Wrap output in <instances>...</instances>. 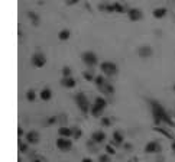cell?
I'll return each instance as SVG.
<instances>
[{"instance_id":"obj_1","label":"cell","mask_w":175,"mask_h":162,"mask_svg":"<svg viewBox=\"0 0 175 162\" xmlns=\"http://www.w3.org/2000/svg\"><path fill=\"white\" fill-rule=\"evenodd\" d=\"M151 107H152V116H153V122L156 126H159L161 123H167L171 124L172 128H175V123L172 122V119L168 116V113L165 112V109L155 100H151Z\"/></svg>"},{"instance_id":"obj_2","label":"cell","mask_w":175,"mask_h":162,"mask_svg":"<svg viewBox=\"0 0 175 162\" xmlns=\"http://www.w3.org/2000/svg\"><path fill=\"white\" fill-rule=\"evenodd\" d=\"M106 107H107L106 98L98 96V97L94 98V104L91 106V114H93L94 117H100L101 114H103V112H104Z\"/></svg>"},{"instance_id":"obj_3","label":"cell","mask_w":175,"mask_h":162,"mask_svg":"<svg viewBox=\"0 0 175 162\" xmlns=\"http://www.w3.org/2000/svg\"><path fill=\"white\" fill-rule=\"evenodd\" d=\"M75 103L78 106V109L81 110L84 114H87L88 112H91V106H90V100L84 93H78L75 96Z\"/></svg>"},{"instance_id":"obj_4","label":"cell","mask_w":175,"mask_h":162,"mask_svg":"<svg viewBox=\"0 0 175 162\" xmlns=\"http://www.w3.org/2000/svg\"><path fill=\"white\" fill-rule=\"evenodd\" d=\"M100 71L106 77H113L117 74V65L112 61H103L100 64Z\"/></svg>"},{"instance_id":"obj_5","label":"cell","mask_w":175,"mask_h":162,"mask_svg":"<svg viewBox=\"0 0 175 162\" xmlns=\"http://www.w3.org/2000/svg\"><path fill=\"white\" fill-rule=\"evenodd\" d=\"M81 60L88 68H93L98 64V57H97L96 52H93V51H86V52H82Z\"/></svg>"},{"instance_id":"obj_6","label":"cell","mask_w":175,"mask_h":162,"mask_svg":"<svg viewBox=\"0 0 175 162\" xmlns=\"http://www.w3.org/2000/svg\"><path fill=\"white\" fill-rule=\"evenodd\" d=\"M56 148L62 152L71 151V148H72V140H71L70 138H62V136H60V138L56 139Z\"/></svg>"},{"instance_id":"obj_7","label":"cell","mask_w":175,"mask_h":162,"mask_svg":"<svg viewBox=\"0 0 175 162\" xmlns=\"http://www.w3.org/2000/svg\"><path fill=\"white\" fill-rule=\"evenodd\" d=\"M30 62H32L34 67L42 68V67H45V64H46V58H45V55L42 52H35L34 55H32V58H30Z\"/></svg>"},{"instance_id":"obj_8","label":"cell","mask_w":175,"mask_h":162,"mask_svg":"<svg viewBox=\"0 0 175 162\" xmlns=\"http://www.w3.org/2000/svg\"><path fill=\"white\" fill-rule=\"evenodd\" d=\"M127 18H129V20L136 23V22H141V20L143 19V13H142L141 9L132 8V9H127Z\"/></svg>"},{"instance_id":"obj_9","label":"cell","mask_w":175,"mask_h":162,"mask_svg":"<svg viewBox=\"0 0 175 162\" xmlns=\"http://www.w3.org/2000/svg\"><path fill=\"white\" fill-rule=\"evenodd\" d=\"M97 88L100 90V93H103V94L107 96V97H112V96L114 94V87L112 86V83H109L107 80H106V81L101 84V86L97 87Z\"/></svg>"},{"instance_id":"obj_10","label":"cell","mask_w":175,"mask_h":162,"mask_svg":"<svg viewBox=\"0 0 175 162\" xmlns=\"http://www.w3.org/2000/svg\"><path fill=\"white\" fill-rule=\"evenodd\" d=\"M162 151V146H161L159 143L156 140H151L145 145V152L146 154H158V152Z\"/></svg>"},{"instance_id":"obj_11","label":"cell","mask_w":175,"mask_h":162,"mask_svg":"<svg viewBox=\"0 0 175 162\" xmlns=\"http://www.w3.org/2000/svg\"><path fill=\"white\" fill-rule=\"evenodd\" d=\"M25 139L29 145H35V143L39 142V133L36 130H29V132L25 135Z\"/></svg>"},{"instance_id":"obj_12","label":"cell","mask_w":175,"mask_h":162,"mask_svg":"<svg viewBox=\"0 0 175 162\" xmlns=\"http://www.w3.org/2000/svg\"><path fill=\"white\" fill-rule=\"evenodd\" d=\"M138 54H139V57L141 58H151L152 57V54H153V51L149 45H142V46H139Z\"/></svg>"},{"instance_id":"obj_13","label":"cell","mask_w":175,"mask_h":162,"mask_svg":"<svg viewBox=\"0 0 175 162\" xmlns=\"http://www.w3.org/2000/svg\"><path fill=\"white\" fill-rule=\"evenodd\" d=\"M91 140H93L94 143H103L106 140V133L103 132V130H96V132L91 135Z\"/></svg>"},{"instance_id":"obj_14","label":"cell","mask_w":175,"mask_h":162,"mask_svg":"<svg viewBox=\"0 0 175 162\" xmlns=\"http://www.w3.org/2000/svg\"><path fill=\"white\" fill-rule=\"evenodd\" d=\"M168 13L167 8H155L152 12V16L155 18V19H162V18H165Z\"/></svg>"},{"instance_id":"obj_15","label":"cell","mask_w":175,"mask_h":162,"mask_svg":"<svg viewBox=\"0 0 175 162\" xmlns=\"http://www.w3.org/2000/svg\"><path fill=\"white\" fill-rule=\"evenodd\" d=\"M125 142V135L122 130H114L113 132V143L114 145H122Z\"/></svg>"},{"instance_id":"obj_16","label":"cell","mask_w":175,"mask_h":162,"mask_svg":"<svg viewBox=\"0 0 175 162\" xmlns=\"http://www.w3.org/2000/svg\"><path fill=\"white\" fill-rule=\"evenodd\" d=\"M61 84H62L65 88H74V87L77 86V81H75L72 77H64Z\"/></svg>"},{"instance_id":"obj_17","label":"cell","mask_w":175,"mask_h":162,"mask_svg":"<svg viewBox=\"0 0 175 162\" xmlns=\"http://www.w3.org/2000/svg\"><path fill=\"white\" fill-rule=\"evenodd\" d=\"M39 97H41L42 102H49V100L52 98V91L49 90V88H44V90L39 93Z\"/></svg>"},{"instance_id":"obj_18","label":"cell","mask_w":175,"mask_h":162,"mask_svg":"<svg viewBox=\"0 0 175 162\" xmlns=\"http://www.w3.org/2000/svg\"><path fill=\"white\" fill-rule=\"evenodd\" d=\"M72 133H74V130L71 128H60L58 129V135L62 136V138H72Z\"/></svg>"},{"instance_id":"obj_19","label":"cell","mask_w":175,"mask_h":162,"mask_svg":"<svg viewBox=\"0 0 175 162\" xmlns=\"http://www.w3.org/2000/svg\"><path fill=\"white\" fill-rule=\"evenodd\" d=\"M71 36V32L68 29H61L60 32H58V39L60 41H68Z\"/></svg>"},{"instance_id":"obj_20","label":"cell","mask_w":175,"mask_h":162,"mask_svg":"<svg viewBox=\"0 0 175 162\" xmlns=\"http://www.w3.org/2000/svg\"><path fill=\"white\" fill-rule=\"evenodd\" d=\"M82 77H84V80H86V81H94V78H96V76H93V72L90 71H84L82 72Z\"/></svg>"},{"instance_id":"obj_21","label":"cell","mask_w":175,"mask_h":162,"mask_svg":"<svg viewBox=\"0 0 175 162\" xmlns=\"http://www.w3.org/2000/svg\"><path fill=\"white\" fill-rule=\"evenodd\" d=\"M104 81H106L104 74H101V76L98 74V76H96V78H94V84H96L97 87H98V86H101V84L104 83Z\"/></svg>"},{"instance_id":"obj_22","label":"cell","mask_w":175,"mask_h":162,"mask_svg":"<svg viewBox=\"0 0 175 162\" xmlns=\"http://www.w3.org/2000/svg\"><path fill=\"white\" fill-rule=\"evenodd\" d=\"M153 130H155V132L162 133V135H165L167 138H169V139H175V138L171 135V133H169V132H167V130H165V129H162V128H153Z\"/></svg>"},{"instance_id":"obj_23","label":"cell","mask_w":175,"mask_h":162,"mask_svg":"<svg viewBox=\"0 0 175 162\" xmlns=\"http://www.w3.org/2000/svg\"><path fill=\"white\" fill-rule=\"evenodd\" d=\"M28 16H29V19H32L34 25H38V23H39V16H38L35 12H29V13H28Z\"/></svg>"},{"instance_id":"obj_24","label":"cell","mask_w":175,"mask_h":162,"mask_svg":"<svg viewBox=\"0 0 175 162\" xmlns=\"http://www.w3.org/2000/svg\"><path fill=\"white\" fill-rule=\"evenodd\" d=\"M28 145H29L28 142H22V140H19V151L22 152V154H25V152L28 151Z\"/></svg>"},{"instance_id":"obj_25","label":"cell","mask_w":175,"mask_h":162,"mask_svg":"<svg viewBox=\"0 0 175 162\" xmlns=\"http://www.w3.org/2000/svg\"><path fill=\"white\" fill-rule=\"evenodd\" d=\"M35 98H36V93H35L34 90H29L26 93V100H29V102H34Z\"/></svg>"},{"instance_id":"obj_26","label":"cell","mask_w":175,"mask_h":162,"mask_svg":"<svg viewBox=\"0 0 175 162\" xmlns=\"http://www.w3.org/2000/svg\"><path fill=\"white\" fill-rule=\"evenodd\" d=\"M101 124H103V126H104V128H109V126H112V120H110V119H109V117H106V116H103L101 117Z\"/></svg>"},{"instance_id":"obj_27","label":"cell","mask_w":175,"mask_h":162,"mask_svg":"<svg viewBox=\"0 0 175 162\" xmlns=\"http://www.w3.org/2000/svg\"><path fill=\"white\" fill-rule=\"evenodd\" d=\"M72 130H74V133H72V138H74V139H80V138H81L82 136V132H81V129H72Z\"/></svg>"},{"instance_id":"obj_28","label":"cell","mask_w":175,"mask_h":162,"mask_svg":"<svg viewBox=\"0 0 175 162\" xmlns=\"http://www.w3.org/2000/svg\"><path fill=\"white\" fill-rule=\"evenodd\" d=\"M100 162H112V158H110V155L106 154V155H100V158H98Z\"/></svg>"},{"instance_id":"obj_29","label":"cell","mask_w":175,"mask_h":162,"mask_svg":"<svg viewBox=\"0 0 175 162\" xmlns=\"http://www.w3.org/2000/svg\"><path fill=\"white\" fill-rule=\"evenodd\" d=\"M106 154H109V155H114L116 154L114 148L112 146V143H110V145H106Z\"/></svg>"},{"instance_id":"obj_30","label":"cell","mask_w":175,"mask_h":162,"mask_svg":"<svg viewBox=\"0 0 175 162\" xmlns=\"http://www.w3.org/2000/svg\"><path fill=\"white\" fill-rule=\"evenodd\" d=\"M62 77H71V68L70 67L62 68Z\"/></svg>"},{"instance_id":"obj_31","label":"cell","mask_w":175,"mask_h":162,"mask_svg":"<svg viewBox=\"0 0 175 162\" xmlns=\"http://www.w3.org/2000/svg\"><path fill=\"white\" fill-rule=\"evenodd\" d=\"M65 2V4H68V6H74V4H77L80 2V0H64Z\"/></svg>"},{"instance_id":"obj_32","label":"cell","mask_w":175,"mask_h":162,"mask_svg":"<svg viewBox=\"0 0 175 162\" xmlns=\"http://www.w3.org/2000/svg\"><path fill=\"white\" fill-rule=\"evenodd\" d=\"M18 135H19V138H22V136H23V135H26V133L23 132V129H22V128H19V129H18Z\"/></svg>"},{"instance_id":"obj_33","label":"cell","mask_w":175,"mask_h":162,"mask_svg":"<svg viewBox=\"0 0 175 162\" xmlns=\"http://www.w3.org/2000/svg\"><path fill=\"white\" fill-rule=\"evenodd\" d=\"M81 162H93V159H91V158H82Z\"/></svg>"},{"instance_id":"obj_34","label":"cell","mask_w":175,"mask_h":162,"mask_svg":"<svg viewBox=\"0 0 175 162\" xmlns=\"http://www.w3.org/2000/svg\"><path fill=\"white\" fill-rule=\"evenodd\" d=\"M55 122H56V119H55V117H51V119L48 120V123H51V124H52V123H55Z\"/></svg>"},{"instance_id":"obj_35","label":"cell","mask_w":175,"mask_h":162,"mask_svg":"<svg viewBox=\"0 0 175 162\" xmlns=\"http://www.w3.org/2000/svg\"><path fill=\"white\" fill-rule=\"evenodd\" d=\"M172 151H175V140H174V143H172Z\"/></svg>"},{"instance_id":"obj_36","label":"cell","mask_w":175,"mask_h":162,"mask_svg":"<svg viewBox=\"0 0 175 162\" xmlns=\"http://www.w3.org/2000/svg\"><path fill=\"white\" fill-rule=\"evenodd\" d=\"M34 162H42V161H41V159H35Z\"/></svg>"},{"instance_id":"obj_37","label":"cell","mask_w":175,"mask_h":162,"mask_svg":"<svg viewBox=\"0 0 175 162\" xmlns=\"http://www.w3.org/2000/svg\"><path fill=\"white\" fill-rule=\"evenodd\" d=\"M174 91H175V86H174Z\"/></svg>"}]
</instances>
